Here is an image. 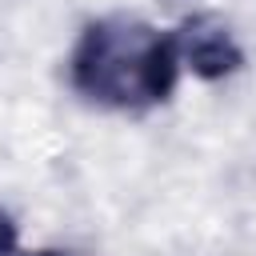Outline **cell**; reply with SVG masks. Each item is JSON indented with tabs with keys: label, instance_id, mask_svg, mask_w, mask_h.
<instances>
[{
	"label": "cell",
	"instance_id": "cell-1",
	"mask_svg": "<svg viewBox=\"0 0 256 256\" xmlns=\"http://www.w3.org/2000/svg\"><path fill=\"white\" fill-rule=\"evenodd\" d=\"M68 72L72 88L92 104L140 112L172 96L180 48L176 36L136 16H104L80 32Z\"/></svg>",
	"mask_w": 256,
	"mask_h": 256
},
{
	"label": "cell",
	"instance_id": "cell-3",
	"mask_svg": "<svg viewBox=\"0 0 256 256\" xmlns=\"http://www.w3.org/2000/svg\"><path fill=\"white\" fill-rule=\"evenodd\" d=\"M16 252V224L8 212H0V256H12Z\"/></svg>",
	"mask_w": 256,
	"mask_h": 256
},
{
	"label": "cell",
	"instance_id": "cell-2",
	"mask_svg": "<svg viewBox=\"0 0 256 256\" xmlns=\"http://www.w3.org/2000/svg\"><path fill=\"white\" fill-rule=\"evenodd\" d=\"M176 36V48H180V64H188L196 76H204V80H220V76H228V72H236L240 64H244V52H240V44L232 40V32L220 24V20H212V16H192V20H184L180 24V32H172Z\"/></svg>",
	"mask_w": 256,
	"mask_h": 256
}]
</instances>
